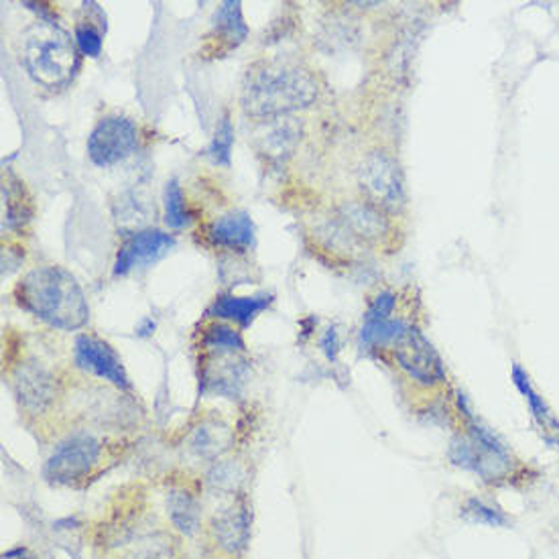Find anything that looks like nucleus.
<instances>
[{"instance_id":"26","label":"nucleus","mask_w":559,"mask_h":559,"mask_svg":"<svg viewBox=\"0 0 559 559\" xmlns=\"http://www.w3.org/2000/svg\"><path fill=\"white\" fill-rule=\"evenodd\" d=\"M74 41L78 51L86 58H100L103 53V35L90 23H78L74 31Z\"/></svg>"},{"instance_id":"22","label":"nucleus","mask_w":559,"mask_h":559,"mask_svg":"<svg viewBox=\"0 0 559 559\" xmlns=\"http://www.w3.org/2000/svg\"><path fill=\"white\" fill-rule=\"evenodd\" d=\"M163 202H165V224H167L169 228L179 230V228L188 226L190 216H188V210H186V198H183L181 186H179V181H177V179L167 181Z\"/></svg>"},{"instance_id":"16","label":"nucleus","mask_w":559,"mask_h":559,"mask_svg":"<svg viewBox=\"0 0 559 559\" xmlns=\"http://www.w3.org/2000/svg\"><path fill=\"white\" fill-rule=\"evenodd\" d=\"M167 515L176 525V530L181 531L183 535H193L195 531L200 530V523H202V513H200L198 501L190 492L177 490V488L169 490V495H167Z\"/></svg>"},{"instance_id":"19","label":"nucleus","mask_w":559,"mask_h":559,"mask_svg":"<svg viewBox=\"0 0 559 559\" xmlns=\"http://www.w3.org/2000/svg\"><path fill=\"white\" fill-rule=\"evenodd\" d=\"M513 379H515L516 386L521 389V393H523L525 399H527L531 412H533V417H535V421L539 424V427L545 429L547 433H556V436H559L558 419L554 417V413L547 409L544 399L539 397V395L533 391V386H531L530 383V377L525 374V370L519 367V365L513 367Z\"/></svg>"},{"instance_id":"24","label":"nucleus","mask_w":559,"mask_h":559,"mask_svg":"<svg viewBox=\"0 0 559 559\" xmlns=\"http://www.w3.org/2000/svg\"><path fill=\"white\" fill-rule=\"evenodd\" d=\"M245 480V471L238 464H221L207 474V485L214 492H235Z\"/></svg>"},{"instance_id":"18","label":"nucleus","mask_w":559,"mask_h":559,"mask_svg":"<svg viewBox=\"0 0 559 559\" xmlns=\"http://www.w3.org/2000/svg\"><path fill=\"white\" fill-rule=\"evenodd\" d=\"M462 513L466 521L478 523V525H488V527H509L513 521L511 516L502 511L501 507L492 504V502L480 499V497H468L462 502Z\"/></svg>"},{"instance_id":"27","label":"nucleus","mask_w":559,"mask_h":559,"mask_svg":"<svg viewBox=\"0 0 559 559\" xmlns=\"http://www.w3.org/2000/svg\"><path fill=\"white\" fill-rule=\"evenodd\" d=\"M395 308V297L391 294H381L377 299H372L370 308L367 311V322H377V320H389L391 311Z\"/></svg>"},{"instance_id":"5","label":"nucleus","mask_w":559,"mask_h":559,"mask_svg":"<svg viewBox=\"0 0 559 559\" xmlns=\"http://www.w3.org/2000/svg\"><path fill=\"white\" fill-rule=\"evenodd\" d=\"M139 147V131L133 120L104 117L88 136L90 162L98 167H112L131 157Z\"/></svg>"},{"instance_id":"11","label":"nucleus","mask_w":559,"mask_h":559,"mask_svg":"<svg viewBox=\"0 0 559 559\" xmlns=\"http://www.w3.org/2000/svg\"><path fill=\"white\" fill-rule=\"evenodd\" d=\"M210 240L228 251H249L254 242V222L242 210H235L212 222L207 228Z\"/></svg>"},{"instance_id":"12","label":"nucleus","mask_w":559,"mask_h":559,"mask_svg":"<svg viewBox=\"0 0 559 559\" xmlns=\"http://www.w3.org/2000/svg\"><path fill=\"white\" fill-rule=\"evenodd\" d=\"M249 511L242 504H233L221 511V515L214 516L212 531L216 537V544L221 545L228 554H238L247 547L249 542Z\"/></svg>"},{"instance_id":"4","label":"nucleus","mask_w":559,"mask_h":559,"mask_svg":"<svg viewBox=\"0 0 559 559\" xmlns=\"http://www.w3.org/2000/svg\"><path fill=\"white\" fill-rule=\"evenodd\" d=\"M393 344L399 367L407 372L412 381L421 386H436L445 381V368L440 354L436 353L431 342L417 328H405Z\"/></svg>"},{"instance_id":"7","label":"nucleus","mask_w":559,"mask_h":559,"mask_svg":"<svg viewBox=\"0 0 559 559\" xmlns=\"http://www.w3.org/2000/svg\"><path fill=\"white\" fill-rule=\"evenodd\" d=\"M358 183L362 192L367 193L370 204L395 207L403 200V181L399 165L383 151L368 153L365 162L360 163Z\"/></svg>"},{"instance_id":"3","label":"nucleus","mask_w":559,"mask_h":559,"mask_svg":"<svg viewBox=\"0 0 559 559\" xmlns=\"http://www.w3.org/2000/svg\"><path fill=\"white\" fill-rule=\"evenodd\" d=\"M23 63L39 86L63 88L78 68V47L58 23L39 19L25 31Z\"/></svg>"},{"instance_id":"17","label":"nucleus","mask_w":559,"mask_h":559,"mask_svg":"<svg viewBox=\"0 0 559 559\" xmlns=\"http://www.w3.org/2000/svg\"><path fill=\"white\" fill-rule=\"evenodd\" d=\"M301 141V127L294 118L281 120L271 127V131L263 136V153L269 159H285L294 153L297 143Z\"/></svg>"},{"instance_id":"20","label":"nucleus","mask_w":559,"mask_h":559,"mask_svg":"<svg viewBox=\"0 0 559 559\" xmlns=\"http://www.w3.org/2000/svg\"><path fill=\"white\" fill-rule=\"evenodd\" d=\"M230 443V431L222 426H202L195 429L192 438V450L202 457H214L222 454Z\"/></svg>"},{"instance_id":"29","label":"nucleus","mask_w":559,"mask_h":559,"mask_svg":"<svg viewBox=\"0 0 559 559\" xmlns=\"http://www.w3.org/2000/svg\"><path fill=\"white\" fill-rule=\"evenodd\" d=\"M338 334H336L334 330H328L324 338H322V350H324L325 356H328L330 360H334V358H336V354H338Z\"/></svg>"},{"instance_id":"2","label":"nucleus","mask_w":559,"mask_h":559,"mask_svg":"<svg viewBox=\"0 0 559 559\" xmlns=\"http://www.w3.org/2000/svg\"><path fill=\"white\" fill-rule=\"evenodd\" d=\"M19 304L58 330H80L88 324L90 308L78 281L61 266L33 269L16 289Z\"/></svg>"},{"instance_id":"6","label":"nucleus","mask_w":559,"mask_h":559,"mask_svg":"<svg viewBox=\"0 0 559 559\" xmlns=\"http://www.w3.org/2000/svg\"><path fill=\"white\" fill-rule=\"evenodd\" d=\"M100 457V443L80 433L59 443L45 464V478L56 485H70L88 474Z\"/></svg>"},{"instance_id":"15","label":"nucleus","mask_w":559,"mask_h":559,"mask_svg":"<svg viewBox=\"0 0 559 559\" xmlns=\"http://www.w3.org/2000/svg\"><path fill=\"white\" fill-rule=\"evenodd\" d=\"M342 218L348 224L354 235L362 238H379L384 235L386 224L383 214L370 202H350L342 207Z\"/></svg>"},{"instance_id":"23","label":"nucleus","mask_w":559,"mask_h":559,"mask_svg":"<svg viewBox=\"0 0 559 559\" xmlns=\"http://www.w3.org/2000/svg\"><path fill=\"white\" fill-rule=\"evenodd\" d=\"M204 344H206L207 348H212V350L228 354L240 353L245 348V342L240 338V334L233 330V328H228V325H212V328H207Z\"/></svg>"},{"instance_id":"25","label":"nucleus","mask_w":559,"mask_h":559,"mask_svg":"<svg viewBox=\"0 0 559 559\" xmlns=\"http://www.w3.org/2000/svg\"><path fill=\"white\" fill-rule=\"evenodd\" d=\"M405 328L407 325H403L401 322H391V320L367 322V325L362 328V340L372 346L389 344V342H395L403 334Z\"/></svg>"},{"instance_id":"8","label":"nucleus","mask_w":559,"mask_h":559,"mask_svg":"<svg viewBox=\"0 0 559 559\" xmlns=\"http://www.w3.org/2000/svg\"><path fill=\"white\" fill-rule=\"evenodd\" d=\"M74 360L75 367L82 368L84 372L100 377L120 389H131L129 377L120 362V356L104 340L90 334H80L75 338Z\"/></svg>"},{"instance_id":"28","label":"nucleus","mask_w":559,"mask_h":559,"mask_svg":"<svg viewBox=\"0 0 559 559\" xmlns=\"http://www.w3.org/2000/svg\"><path fill=\"white\" fill-rule=\"evenodd\" d=\"M124 559H167V549L159 544H147Z\"/></svg>"},{"instance_id":"9","label":"nucleus","mask_w":559,"mask_h":559,"mask_svg":"<svg viewBox=\"0 0 559 559\" xmlns=\"http://www.w3.org/2000/svg\"><path fill=\"white\" fill-rule=\"evenodd\" d=\"M176 247V238L165 235L162 230L147 228L129 236L122 247L118 249L117 263H115V277L127 275L139 266H148L157 263L167 252Z\"/></svg>"},{"instance_id":"10","label":"nucleus","mask_w":559,"mask_h":559,"mask_svg":"<svg viewBox=\"0 0 559 559\" xmlns=\"http://www.w3.org/2000/svg\"><path fill=\"white\" fill-rule=\"evenodd\" d=\"M15 395L31 413H41L56 397V383L49 370L37 362H25L16 368Z\"/></svg>"},{"instance_id":"21","label":"nucleus","mask_w":559,"mask_h":559,"mask_svg":"<svg viewBox=\"0 0 559 559\" xmlns=\"http://www.w3.org/2000/svg\"><path fill=\"white\" fill-rule=\"evenodd\" d=\"M233 147H235V127L230 122L228 115H224L216 127L214 139L207 147L210 159L222 165V167H230V157H233Z\"/></svg>"},{"instance_id":"1","label":"nucleus","mask_w":559,"mask_h":559,"mask_svg":"<svg viewBox=\"0 0 559 559\" xmlns=\"http://www.w3.org/2000/svg\"><path fill=\"white\" fill-rule=\"evenodd\" d=\"M318 98V82L292 61H269L252 70L242 90V108L252 118L285 117Z\"/></svg>"},{"instance_id":"14","label":"nucleus","mask_w":559,"mask_h":559,"mask_svg":"<svg viewBox=\"0 0 559 559\" xmlns=\"http://www.w3.org/2000/svg\"><path fill=\"white\" fill-rule=\"evenodd\" d=\"M212 27H214V37L218 39V44L226 45V51L238 47L249 35L247 23L242 19L240 2H230V0L222 2L218 7V11L212 19Z\"/></svg>"},{"instance_id":"13","label":"nucleus","mask_w":559,"mask_h":559,"mask_svg":"<svg viewBox=\"0 0 559 559\" xmlns=\"http://www.w3.org/2000/svg\"><path fill=\"white\" fill-rule=\"evenodd\" d=\"M271 304V295H254V297H235V295H221L212 308L207 309V316L236 322L242 328L252 324V320L265 311Z\"/></svg>"}]
</instances>
